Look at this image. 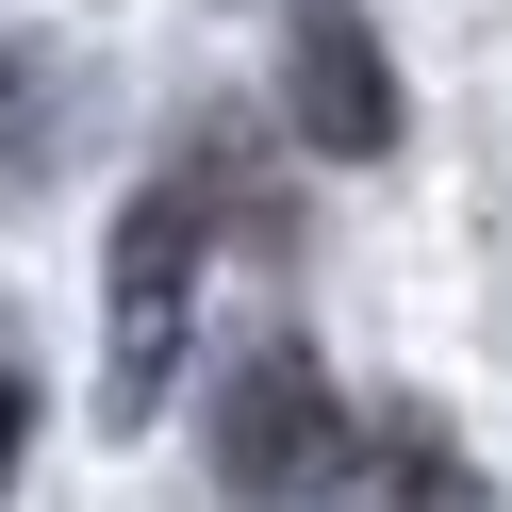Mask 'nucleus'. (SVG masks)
<instances>
[{
    "instance_id": "3",
    "label": "nucleus",
    "mask_w": 512,
    "mask_h": 512,
    "mask_svg": "<svg viewBox=\"0 0 512 512\" xmlns=\"http://www.w3.org/2000/svg\"><path fill=\"white\" fill-rule=\"evenodd\" d=\"M281 83H298V133L331 149V166H380V149H397V67H380V34L347 17V0H298Z\"/></svg>"
},
{
    "instance_id": "4",
    "label": "nucleus",
    "mask_w": 512,
    "mask_h": 512,
    "mask_svg": "<svg viewBox=\"0 0 512 512\" xmlns=\"http://www.w3.org/2000/svg\"><path fill=\"white\" fill-rule=\"evenodd\" d=\"M17 446H34V397H17V380H0V479H17Z\"/></svg>"
},
{
    "instance_id": "2",
    "label": "nucleus",
    "mask_w": 512,
    "mask_h": 512,
    "mask_svg": "<svg viewBox=\"0 0 512 512\" xmlns=\"http://www.w3.org/2000/svg\"><path fill=\"white\" fill-rule=\"evenodd\" d=\"M347 413H331V380H314V347H248L232 364V397H215V479L232 496H314V479H347Z\"/></svg>"
},
{
    "instance_id": "1",
    "label": "nucleus",
    "mask_w": 512,
    "mask_h": 512,
    "mask_svg": "<svg viewBox=\"0 0 512 512\" xmlns=\"http://www.w3.org/2000/svg\"><path fill=\"white\" fill-rule=\"evenodd\" d=\"M199 248H215V182H149L133 215H116V298H100V397L116 430H133L149 397L182 380V314H199Z\"/></svg>"
}]
</instances>
